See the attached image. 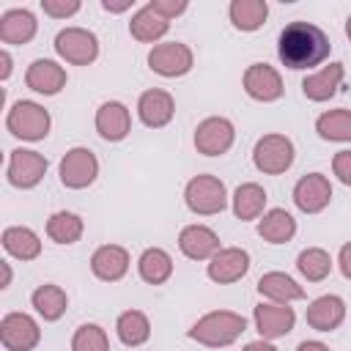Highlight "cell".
Segmentation results:
<instances>
[{
	"mask_svg": "<svg viewBox=\"0 0 351 351\" xmlns=\"http://www.w3.org/2000/svg\"><path fill=\"white\" fill-rule=\"evenodd\" d=\"M269 16L266 0H233L230 3V22L239 30H258Z\"/></svg>",
	"mask_w": 351,
	"mask_h": 351,
	"instance_id": "obj_30",
	"label": "cell"
},
{
	"mask_svg": "<svg viewBox=\"0 0 351 351\" xmlns=\"http://www.w3.org/2000/svg\"><path fill=\"white\" fill-rule=\"evenodd\" d=\"M96 173H99V162L88 148H71L60 159V181L69 189H85L88 184H93Z\"/></svg>",
	"mask_w": 351,
	"mask_h": 351,
	"instance_id": "obj_9",
	"label": "cell"
},
{
	"mask_svg": "<svg viewBox=\"0 0 351 351\" xmlns=\"http://www.w3.org/2000/svg\"><path fill=\"white\" fill-rule=\"evenodd\" d=\"M332 200V184L326 176L321 173H310V176H302L293 186V203L299 211L304 214H318L329 206Z\"/></svg>",
	"mask_w": 351,
	"mask_h": 351,
	"instance_id": "obj_10",
	"label": "cell"
},
{
	"mask_svg": "<svg viewBox=\"0 0 351 351\" xmlns=\"http://www.w3.org/2000/svg\"><path fill=\"white\" fill-rule=\"evenodd\" d=\"M90 269H93V274H96L99 280L115 282V280H121V277L126 274V269H129V252H126L123 247H118V244H104V247H99V250L93 252Z\"/></svg>",
	"mask_w": 351,
	"mask_h": 351,
	"instance_id": "obj_19",
	"label": "cell"
},
{
	"mask_svg": "<svg viewBox=\"0 0 351 351\" xmlns=\"http://www.w3.org/2000/svg\"><path fill=\"white\" fill-rule=\"evenodd\" d=\"M5 126L14 137L22 140H44L49 132V112L36 101H16L8 110Z\"/></svg>",
	"mask_w": 351,
	"mask_h": 351,
	"instance_id": "obj_4",
	"label": "cell"
},
{
	"mask_svg": "<svg viewBox=\"0 0 351 351\" xmlns=\"http://www.w3.org/2000/svg\"><path fill=\"white\" fill-rule=\"evenodd\" d=\"M115 332H118L123 346H143L151 337V324L140 310H126L118 315Z\"/></svg>",
	"mask_w": 351,
	"mask_h": 351,
	"instance_id": "obj_31",
	"label": "cell"
},
{
	"mask_svg": "<svg viewBox=\"0 0 351 351\" xmlns=\"http://www.w3.org/2000/svg\"><path fill=\"white\" fill-rule=\"evenodd\" d=\"M0 340L8 351H33L41 340V329L30 315L8 313L0 321Z\"/></svg>",
	"mask_w": 351,
	"mask_h": 351,
	"instance_id": "obj_7",
	"label": "cell"
},
{
	"mask_svg": "<svg viewBox=\"0 0 351 351\" xmlns=\"http://www.w3.org/2000/svg\"><path fill=\"white\" fill-rule=\"evenodd\" d=\"M101 5H104V11H112V14H118V11H126V8H132V0H118V3H112V0H104Z\"/></svg>",
	"mask_w": 351,
	"mask_h": 351,
	"instance_id": "obj_41",
	"label": "cell"
},
{
	"mask_svg": "<svg viewBox=\"0 0 351 351\" xmlns=\"http://www.w3.org/2000/svg\"><path fill=\"white\" fill-rule=\"evenodd\" d=\"M129 126H132V118H129V110L121 101H104L96 110V132L104 140H110V143L123 140L129 134Z\"/></svg>",
	"mask_w": 351,
	"mask_h": 351,
	"instance_id": "obj_18",
	"label": "cell"
},
{
	"mask_svg": "<svg viewBox=\"0 0 351 351\" xmlns=\"http://www.w3.org/2000/svg\"><path fill=\"white\" fill-rule=\"evenodd\" d=\"M36 36V16L25 8L5 11L0 16V41L3 44H27Z\"/></svg>",
	"mask_w": 351,
	"mask_h": 351,
	"instance_id": "obj_22",
	"label": "cell"
},
{
	"mask_svg": "<svg viewBox=\"0 0 351 351\" xmlns=\"http://www.w3.org/2000/svg\"><path fill=\"white\" fill-rule=\"evenodd\" d=\"M247 269H250V255H247L244 250H239V247H225V250H219V252L211 258V263H208V277H211L214 282L225 285V282L241 280V277L247 274Z\"/></svg>",
	"mask_w": 351,
	"mask_h": 351,
	"instance_id": "obj_15",
	"label": "cell"
},
{
	"mask_svg": "<svg viewBox=\"0 0 351 351\" xmlns=\"http://www.w3.org/2000/svg\"><path fill=\"white\" fill-rule=\"evenodd\" d=\"M340 271H343V277L351 280V241L340 247Z\"/></svg>",
	"mask_w": 351,
	"mask_h": 351,
	"instance_id": "obj_40",
	"label": "cell"
},
{
	"mask_svg": "<svg viewBox=\"0 0 351 351\" xmlns=\"http://www.w3.org/2000/svg\"><path fill=\"white\" fill-rule=\"evenodd\" d=\"M47 236L58 244H74L82 236V219L71 211H55L47 219Z\"/></svg>",
	"mask_w": 351,
	"mask_h": 351,
	"instance_id": "obj_33",
	"label": "cell"
},
{
	"mask_svg": "<svg viewBox=\"0 0 351 351\" xmlns=\"http://www.w3.org/2000/svg\"><path fill=\"white\" fill-rule=\"evenodd\" d=\"M148 66H151V71H156L162 77H181L192 69V49L181 41L156 44L148 52Z\"/></svg>",
	"mask_w": 351,
	"mask_h": 351,
	"instance_id": "obj_8",
	"label": "cell"
},
{
	"mask_svg": "<svg viewBox=\"0 0 351 351\" xmlns=\"http://www.w3.org/2000/svg\"><path fill=\"white\" fill-rule=\"evenodd\" d=\"M148 5H151L159 16H165V19L178 16V14H184V11H186V0H151Z\"/></svg>",
	"mask_w": 351,
	"mask_h": 351,
	"instance_id": "obj_38",
	"label": "cell"
},
{
	"mask_svg": "<svg viewBox=\"0 0 351 351\" xmlns=\"http://www.w3.org/2000/svg\"><path fill=\"white\" fill-rule=\"evenodd\" d=\"M304 318H307V324L313 326V329H318V332H332V329H337L340 324H343V318H346V304H343V299L340 296H318L310 307H307V313H304Z\"/></svg>",
	"mask_w": 351,
	"mask_h": 351,
	"instance_id": "obj_20",
	"label": "cell"
},
{
	"mask_svg": "<svg viewBox=\"0 0 351 351\" xmlns=\"http://www.w3.org/2000/svg\"><path fill=\"white\" fill-rule=\"evenodd\" d=\"M25 82H27L30 90L52 96V93H58L66 85V71L55 60H33L27 74H25Z\"/></svg>",
	"mask_w": 351,
	"mask_h": 351,
	"instance_id": "obj_21",
	"label": "cell"
},
{
	"mask_svg": "<svg viewBox=\"0 0 351 351\" xmlns=\"http://www.w3.org/2000/svg\"><path fill=\"white\" fill-rule=\"evenodd\" d=\"M244 351H277V348L271 343H266V340H255V343H247Z\"/></svg>",
	"mask_w": 351,
	"mask_h": 351,
	"instance_id": "obj_42",
	"label": "cell"
},
{
	"mask_svg": "<svg viewBox=\"0 0 351 351\" xmlns=\"http://www.w3.org/2000/svg\"><path fill=\"white\" fill-rule=\"evenodd\" d=\"M71 351H110L104 329L96 324H82L71 337Z\"/></svg>",
	"mask_w": 351,
	"mask_h": 351,
	"instance_id": "obj_36",
	"label": "cell"
},
{
	"mask_svg": "<svg viewBox=\"0 0 351 351\" xmlns=\"http://www.w3.org/2000/svg\"><path fill=\"white\" fill-rule=\"evenodd\" d=\"M167 27H170V22L165 19V16H159L151 5H143L134 16H132V22H129V33L137 38V41H156V38H162L165 33H167Z\"/></svg>",
	"mask_w": 351,
	"mask_h": 351,
	"instance_id": "obj_28",
	"label": "cell"
},
{
	"mask_svg": "<svg viewBox=\"0 0 351 351\" xmlns=\"http://www.w3.org/2000/svg\"><path fill=\"white\" fill-rule=\"evenodd\" d=\"M11 282V269H8V263H3V288Z\"/></svg>",
	"mask_w": 351,
	"mask_h": 351,
	"instance_id": "obj_45",
	"label": "cell"
},
{
	"mask_svg": "<svg viewBox=\"0 0 351 351\" xmlns=\"http://www.w3.org/2000/svg\"><path fill=\"white\" fill-rule=\"evenodd\" d=\"M173 112H176V101L167 90H159V88H151L140 96L137 101V115L145 126L151 129H159V126H167L173 121Z\"/></svg>",
	"mask_w": 351,
	"mask_h": 351,
	"instance_id": "obj_13",
	"label": "cell"
},
{
	"mask_svg": "<svg viewBox=\"0 0 351 351\" xmlns=\"http://www.w3.org/2000/svg\"><path fill=\"white\" fill-rule=\"evenodd\" d=\"M340 80H343V63H329V66H324L318 74L304 77L302 90H304V96H307L310 101H326L329 96H335Z\"/></svg>",
	"mask_w": 351,
	"mask_h": 351,
	"instance_id": "obj_23",
	"label": "cell"
},
{
	"mask_svg": "<svg viewBox=\"0 0 351 351\" xmlns=\"http://www.w3.org/2000/svg\"><path fill=\"white\" fill-rule=\"evenodd\" d=\"M332 170L346 186H351V151H337L332 159Z\"/></svg>",
	"mask_w": 351,
	"mask_h": 351,
	"instance_id": "obj_39",
	"label": "cell"
},
{
	"mask_svg": "<svg viewBox=\"0 0 351 351\" xmlns=\"http://www.w3.org/2000/svg\"><path fill=\"white\" fill-rule=\"evenodd\" d=\"M263 206H266V192L258 184H241L233 192V214L239 219H255V217H261Z\"/></svg>",
	"mask_w": 351,
	"mask_h": 351,
	"instance_id": "obj_32",
	"label": "cell"
},
{
	"mask_svg": "<svg viewBox=\"0 0 351 351\" xmlns=\"http://www.w3.org/2000/svg\"><path fill=\"white\" fill-rule=\"evenodd\" d=\"M55 49L63 60L74 63V66H88L96 60L99 55V41L90 30L82 27H66L55 36Z\"/></svg>",
	"mask_w": 351,
	"mask_h": 351,
	"instance_id": "obj_6",
	"label": "cell"
},
{
	"mask_svg": "<svg viewBox=\"0 0 351 351\" xmlns=\"http://www.w3.org/2000/svg\"><path fill=\"white\" fill-rule=\"evenodd\" d=\"M296 269H299L310 282H321V280L332 271V258H329V252L321 250V247H307L304 252H299Z\"/></svg>",
	"mask_w": 351,
	"mask_h": 351,
	"instance_id": "obj_35",
	"label": "cell"
},
{
	"mask_svg": "<svg viewBox=\"0 0 351 351\" xmlns=\"http://www.w3.org/2000/svg\"><path fill=\"white\" fill-rule=\"evenodd\" d=\"M258 291H261V296H269V299H274V302H280V304H288V302L304 296L302 285H296V282H293L288 274H282V271H269V274H263V277L258 280Z\"/></svg>",
	"mask_w": 351,
	"mask_h": 351,
	"instance_id": "obj_27",
	"label": "cell"
},
{
	"mask_svg": "<svg viewBox=\"0 0 351 351\" xmlns=\"http://www.w3.org/2000/svg\"><path fill=\"white\" fill-rule=\"evenodd\" d=\"M233 123L228 118H206L195 129V148L206 156H219L233 145Z\"/></svg>",
	"mask_w": 351,
	"mask_h": 351,
	"instance_id": "obj_11",
	"label": "cell"
},
{
	"mask_svg": "<svg viewBox=\"0 0 351 351\" xmlns=\"http://www.w3.org/2000/svg\"><path fill=\"white\" fill-rule=\"evenodd\" d=\"M41 8H44V14L63 19V16H71L80 11V0H41Z\"/></svg>",
	"mask_w": 351,
	"mask_h": 351,
	"instance_id": "obj_37",
	"label": "cell"
},
{
	"mask_svg": "<svg viewBox=\"0 0 351 351\" xmlns=\"http://www.w3.org/2000/svg\"><path fill=\"white\" fill-rule=\"evenodd\" d=\"M329 49H332L329 36H326L318 25L302 22V19L285 25L282 33H280V41H277V55H280V60H282L288 69H293V71H299V69H313V66L324 63V60L329 58Z\"/></svg>",
	"mask_w": 351,
	"mask_h": 351,
	"instance_id": "obj_1",
	"label": "cell"
},
{
	"mask_svg": "<svg viewBox=\"0 0 351 351\" xmlns=\"http://www.w3.org/2000/svg\"><path fill=\"white\" fill-rule=\"evenodd\" d=\"M258 233L269 244H285L296 233V219L285 208H271L269 214H263V219L258 225Z\"/></svg>",
	"mask_w": 351,
	"mask_h": 351,
	"instance_id": "obj_24",
	"label": "cell"
},
{
	"mask_svg": "<svg viewBox=\"0 0 351 351\" xmlns=\"http://www.w3.org/2000/svg\"><path fill=\"white\" fill-rule=\"evenodd\" d=\"M244 90L258 101H274L282 96V80L271 66L252 63L244 71Z\"/></svg>",
	"mask_w": 351,
	"mask_h": 351,
	"instance_id": "obj_14",
	"label": "cell"
},
{
	"mask_svg": "<svg viewBox=\"0 0 351 351\" xmlns=\"http://www.w3.org/2000/svg\"><path fill=\"white\" fill-rule=\"evenodd\" d=\"M244 329H247V321L239 313L214 310V313H206L203 318L195 321V326L189 329V337L203 343V346L222 348V346H230Z\"/></svg>",
	"mask_w": 351,
	"mask_h": 351,
	"instance_id": "obj_2",
	"label": "cell"
},
{
	"mask_svg": "<svg viewBox=\"0 0 351 351\" xmlns=\"http://www.w3.org/2000/svg\"><path fill=\"white\" fill-rule=\"evenodd\" d=\"M137 269H140V277L148 282V285H162L167 282V277L173 274V258L159 250V247H151L140 255L137 261Z\"/></svg>",
	"mask_w": 351,
	"mask_h": 351,
	"instance_id": "obj_26",
	"label": "cell"
},
{
	"mask_svg": "<svg viewBox=\"0 0 351 351\" xmlns=\"http://www.w3.org/2000/svg\"><path fill=\"white\" fill-rule=\"evenodd\" d=\"M293 321H296V315L288 304H258L255 307V326L263 340L288 335L293 329Z\"/></svg>",
	"mask_w": 351,
	"mask_h": 351,
	"instance_id": "obj_16",
	"label": "cell"
},
{
	"mask_svg": "<svg viewBox=\"0 0 351 351\" xmlns=\"http://www.w3.org/2000/svg\"><path fill=\"white\" fill-rule=\"evenodd\" d=\"M3 247H5L8 255H14V258H19V261H33V258H38V252H41L38 236H36L30 228H22V225L3 230Z\"/></svg>",
	"mask_w": 351,
	"mask_h": 351,
	"instance_id": "obj_25",
	"label": "cell"
},
{
	"mask_svg": "<svg viewBox=\"0 0 351 351\" xmlns=\"http://www.w3.org/2000/svg\"><path fill=\"white\" fill-rule=\"evenodd\" d=\"M0 63H3L0 80H8V74H11V55H8V52H0Z\"/></svg>",
	"mask_w": 351,
	"mask_h": 351,
	"instance_id": "obj_44",
	"label": "cell"
},
{
	"mask_svg": "<svg viewBox=\"0 0 351 351\" xmlns=\"http://www.w3.org/2000/svg\"><path fill=\"white\" fill-rule=\"evenodd\" d=\"M296 351H329V348L324 343H318V340H304V343H299Z\"/></svg>",
	"mask_w": 351,
	"mask_h": 351,
	"instance_id": "obj_43",
	"label": "cell"
},
{
	"mask_svg": "<svg viewBox=\"0 0 351 351\" xmlns=\"http://www.w3.org/2000/svg\"><path fill=\"white\" fill-rule=\"evenodd\" d=\"M178 247L186 258L192 261H206V258H214L219 252V239L211 228L206 225H186L178 236Z\"/></svg>",
	"mask_w": 351,
	"mask_h": 351,
	"instance_id": "obj_17",
	"label": "cell"
},
{
	"mask_svg": "<svg viewBox=\"0 0 351 351\" xmlns=\"http://www.w3.org/2000/svg\"><path fill=\"white\" fill-rule=\"evenodd\" d=\"M346 36L351 38V16H348V22H346Z\"/></svg>",
	"mask_w": 351,
	"mask_h": 351,
	"instance_id": "obj_46",
	"label": "cell"
},
{
	"mask_svg": "<svg viewBox=\"0 0 351 351\" xmlns=\"http://www.w3.org/2000/svg\"><path fill=\"white\" fill-rule=\"evenodd\" d=\"M184 200L195 214H203V217L219 214L228 206L225 184L217 176H195L184 189Z\"/></svg>",
	"mask_w": 351,
	"mask_h": 351,
	"instance_id": "obj_3",
	"label": "cell"
},
{
	"mask_svg": "<svg viewBox=\"0 0 351 351\" xmlns=\"http://www.w3.org/2000/svg\"><path fill=\"white\" fill-rule=\"evenodd\" d=\"M252 162L266 176H280L293 165V143L285 134H263L255 143Z\"/></svg>",
	"mask_w": 351,
	"mask_h": 351,
	"instance_id": "obj_5",
	"label": "cell"
},
{
	"mask_svg": "<svg viewBox=\"0 0 351 351\" xmlns=\"http://www.w3.org/2000/svg\"><path fill=\"white\" fill-rule=\"evenodd\" d=\"M47 173V159L38 154V151H25V148H16L11 151V159H8V181L19 189H30L36 186Z\"/></svg>",
	"mask_w": 351,
	"mask_h": 351,
	"instance_id": "obj_12",
	"label": "cell"
},
{
	"mask_svg": "<svg viewBox=\"0 0 351 351\" xmlns=\"http://www.w3.org/2000/svg\"><path fill=\"white\" fill-rule=\"evenodd\" d=\"M315 129L324 140L346 143L351 140V110H329L315 121Z\"/></svg>",
	"mask_w": 351,
	"mask_h": 351,
	"instance_id": "obj_34",
	"label": "cell"
},
{
	"mask_svg": "<svg viewBox=\"0 0 351 351\" xmlns=\"http://www.w3.org/2000/svg\"><path fill=\"white\" fill-rule=\"evenodd\" d=\"M66 304H69V299H66V291L60 285L47 282V285H38L33 291V307L44 321H58L66 313Z\"/></svg>",
	"mask_w": 351,
	"mask_h": 351,
	"instance_id": "obj_29",
	"label": "cell"
}]
</instances>
